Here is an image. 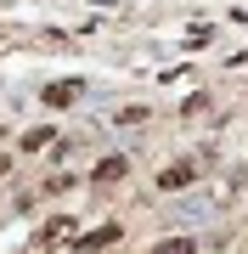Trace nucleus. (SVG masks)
<instances>
[{
  "mask_svg": "<svg viewBox=\"0 0 248 254\" xmlns=\"http://www.w3.org/2000/svg\"><path fill=\"white\" fill-rule=\"evenodd\" d=\"M79 96H85V79H51L40 102H46V108H74Z\"/></svg>",
  "mask_w": 248,
  "mask_h": 254,
  "instance_id": "nucleus-1",
  "label": "nucleus"
},
{
  "mask_svg": "<svg viewBox=\"0 0 248 254\" xmlns=\"http://www.w3.org/2000/svg\"><path fill=\"white\" fill-rule=\"evenodd\" d=\"M68 237H74V220H68V215H56V220H46V226L34 232V243H40V249H62Z\"/></svg>",
  "mask_w": 248,
  "mask_h": 254,
  "instance_id": "nucleus-2",
  "label": "nucleus"
},
{
  "mask_svg": "<svg viewBox=\"0 0 248 254\" xmlns=\"http://www.w3.org/2000/svg\"><path fill=\"white\" fill-rule=\"evenodd\" d=\"M124 170H130V158H124V153L101 158L96 170H91V187H113V181H124Z\"/></svg>",
  "mask_w": 248,
  "mask_h": 254,
  "instance_id": "nucleus-3",
  "label": "nucleus"
},
{
  "mask_svg": "<svg viewBox=\"0 0 248 254\" xmlns=\"http://www.w3.org/2000/svg\"><path fill=\"white\" fill-rule=\"evenodd\" d=\"M192 175H198V164H169V170L158 175V187H164V192H181V187H192Z\"/></svg>",
  "mask_w": 248,
  "mask_h": 254,
  "instance_id": "nucleus-4",
  "label": "nucleus"
},
{
  "mask_svg": "<svg viewBox=\"0 0 248 254\" xmlns=\"http://www.w3.org/2000/svg\"><path fill=\"white\" fill-rule=\"evenodd\" d=\"M119 237H124L119 226H96L91 237H85V249H113V243H119Z\"/></svg>",
  "mask_w": 248,
  "mask_h": 254,
  "instance_id": "nucleus-5",
  "label": "nucleus"
},
{
  "mask_svg": "<svg viewBox=\"0 0 248 254\" xmlns=\"http://www.w3.org/2000/svg\"><path fill=\"white\" fill-rule=\"evenodd\" d=\"M46 147H56L51 130H28V136H23V153H46Z\"/></svg>",
  "mask_w": 248,
  "mask_h": 254,
  "instance_id": "nucleus-6",
  "label": "nucleus"
},
{
  "mask_svg": "<svg viewBox=\"0 0 248 254\" xmlns=\"http://www.w3.org/2000/svg\"><path fill=\"white\" fill-rule=\"evenodd\" d=\"M198 243H192V237H169V243H158V254H192Z\"/></svg>",
  "mask_w": 248,
  "mask_h": 254,
  "instance_id": "nucleus-7",
  "label": "nucleus"
},
{
  "mask_svg": "<svg viewBox=\"0 0 248 254\" xmlns=\"http://www.w3.org/2000/svg\"><path fill=\"white\" fill-rule=\"evenodd\" d=\"M6 170H11V158H0V175H6Z\"/></svg>",
  "mask_w": 248,
  "mask_h": 254,
  "instance_id": "nucleus-8",
  "label": "nucleus"
}]
</instances>
